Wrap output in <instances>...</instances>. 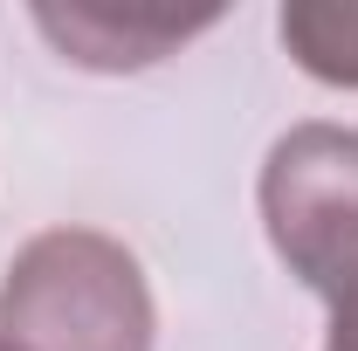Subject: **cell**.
Returning a JSON list of instances; mask_svg holds the SVG:
<instances>
[{
	"label": "cell",
	"instance_id": "6da1fadb",
	"mask_svg": "<svg viewBox=\"0 0 358 351\" xmlns=\"http://www.w3.org/2000/svg\"><path fill=\"white\" fill-rule=\"evenodd\" d=\"M159 310L124 241L96 227H48L0 275L7 351H152Z\"/></svg>",
	"mask_w": 358,
	"mask_h": 351
},
{
	"label": "cell",
	"instance_id": "7a4b0ae2",
	"mask_svg": "<svg viewBox=\"0 0 358 351\" xmlns=\"http://www.w3.org/2000/svg\"><path fill=\"white\" fill-rule=\"evenodd\" d=\"M262 227L303 289L345 303L358 289V131L296 124L275 138L262 166Z\"/></svg>",
	"mask_w": 358,
	"mask_h": 351
},
{
	"label": "cell",
	"instance_id": "3957f363",
	"mask_svg": "<svg viewBox=\"0 0 358 351\" xmlns=\"http://www.w3.org/2000/svg\"><path fill=\"white\" fill-rule=\"evenodd\" d=\"M214 21H221L214 7H200V14H179V7H117V0L35 7V28L62 48V62H76V69H103V76L152 69V62H166L179 42L207 35Z\"/></svg>",
	"mask_w": 358,
	"mask_h": 351
},
{
	"label": "cell",
	"instance_id": "277c9868",
	"mask_svg": "<svg viewBox=\"0 0 358 351\" xmlns=\"http://www.w3.org/2000/svg\"><path fill=\"white\" fill-rule=\"evenodd\" d=\"M275 35L303 76L358 89V0H289Z\"/></svg>",
	"mask_w": 358,
	"mask_h": 351
},
{
	"label": "cell",
	"instance_id": "5b68a950",
	"mask_svg": "<svg viewBox=\"0 0 358 351\" xmlns=\"http://www.w3.org/2000/svg\"><path fill=\"white\" fill-rule=\"evenodd\" d=\"M331 351H358V289L331 303Z\"/></svg>",
	"mask_w": 358,
	"mask_h": 351
},
{
	"label": "cell",
	"instance_id": "8992f818",
	"mask_svg": "<svg viewBox=\"0 0 358 351\" xmlns=\"http://www.w3.org/2000/svg\"><path fill=\"white\" fill-rule=\"evenodd\" d=\"M0 351H7V345H0Z\"/></svg>",
	"mask_w": 358,
	"mask_h": 351
}]
</instances>
